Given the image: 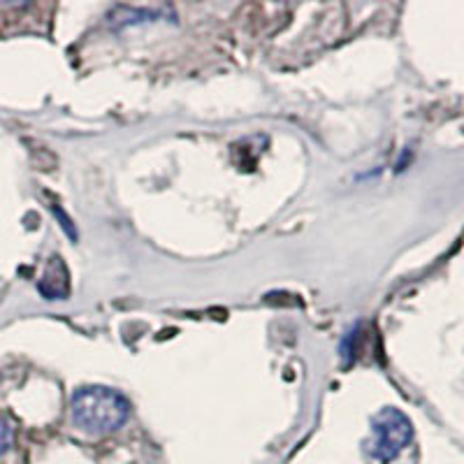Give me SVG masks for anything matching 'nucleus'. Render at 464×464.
I'll list each match as a JSON object with an SVG mask.
<instances>
[{
	"mask_svg": "<svg viewBox=\"0 0 464 464\" xmlns=\"http://www.w3.org/2000/svg\"><path fill=\"white\" fill-rule=\"evenodd\" d=\"M130 416V404L114 388L84 385L72 395V418L91 434H110L123 428Z\"/></svg>",
	"mask_w": 464,
	"mask_h": 464,
	"instance_id": "nucleus-1",
	"label": "nucleus"
},
{
	"mask_svg": "<svg viewBox=\"0 0 464 464\" xmlns=\"http://www.w3.org/2000/svg\"><path fill=\"white\" fill-rule=\"evenodd\" d=\"M413 425L411 420L392 406H385L372 420V443L370 450L379 462H391L411 443Z\"/></svg>",
	"mask_w": 464,
	"mask_h": 464,
	"instance_id": "nucleus-2",
	"label": "nucleus"
},
{
	"mask_svg": "<svg viewBox=\"0 0 464 464\" xmlns=\"http://www.w3.org/2000/svg\"><path fill=\"white\" fill-rule=\"evenodd\" d=\"M12 441H14V430H12L10 420L0 413V455L10 450Z\"/></svg>",
	"mask_w": 464,
	"mask_h": 464,
	"instance_id": "nucleus-3",
	"label": "nucleus"
}]
</instances>
